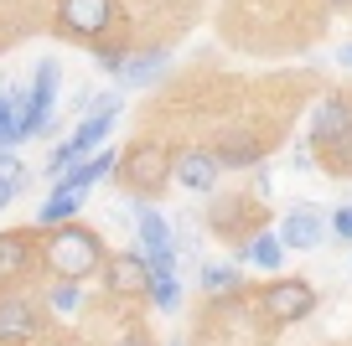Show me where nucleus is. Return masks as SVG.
<instances>
[{"label": "nucleus", "instance_id": "obj_27", "mask_svg": "<svg viewBox=\"0 0 352 346\" xmlns=\"http://www.w3.org/2000/svg\"><path fill=\"white\" fill-rule=\"evenodd\" d=\"M327 5H337V11H347V5H352V0H327Z\"/></svg>", "mask_w": 352, "mask_h": 346}, {"label": "nucleus", "instance_id": "obj_23", "mask_svg": "<svg viewBox=\"0 0 352 346\" xmlns=\"http://www.w3.org/2000/svg\"><path fill=\"white\" fill-rule=\"evenodd\" d=\"M109 346H155V341H151V336H145V331H124L120 341H109Z\"/></svg>", "mask_w": 352, "mask_h": 346}, {"label": "nucleus", "instance_id": "obj_8", "mask_svg": "<svg viewBox=\"0 0 352 346\" xmlns=\"http://www.w3.org/2000/svg\"><path fill=\"white\" fill-rule=\"evenodd\" d=\"M145 253L135 249V253H109L104 259V290L114 295V300H140L145 295Z\"/></svg>", "mask_w": 352, "mask_h": 346}, {"label": "nucleus", "instance_id": "obj_17", "mask_svg": "<svg viewBox=\"0 0 352 346\" xmlns=\"http://www.w3.org/2000/svg\"><path fill=\"white\" fill-rule=\"evenodd\" d=\"M285 238H280V233H254V238H243V259L254 264V269H280V264H285Z\"/></svg>", "mask_w": 352, "mask_h": 346}, {"label": "nucleus", "instance_id": "obj_13", "mask_svg": "<svg viewBox=\"0 0 352 346\" xmlns=\"http://www.w3.org/2000/svg\"><path fill=\"white\" fill-rule=\"evenodd\" d=\"M212 150H218L223 171H239V165H259L264 161V145L254 140L249 130H223V140L212 145Z\"/></svg>", "mask_w": 352, "mask_h": 346}, {"label": "nucleus", "instance_id": "obj_25", "mask_svg": "<svg viewBox=\"0 0 352 346\" xmlns=\"http://www.w3.org/2000/svg\"><path fill=\"white\" fill-rule=\"evenodd\" d=\"M11 202H16V186L6 181V176H0V207H11Z\"/></svg>", "mask_w": 352, "mask_h": 346}, {"label": "nucleus", "instance_id": "obj_24", "mask_svg": "<svg viewBox=\"0 0 352 346\" xmlns=\"http://www.w3.org/2000/svg\"><path fill=\"white\" fill-rule=\"evenodd\" d=\"M254 196H270V171H254Z\"/></svg>", "mask_w": 352, "mask_h": 346}, {"label": "nucleus", "instance_id": "obj_26", "mask_svg": "<svg viewBox=\"0 0 352 346\" xmlns=\"http://www.w3.org/2000/svg\"><path fill=\"white\" fill-rule=\"evenodd\" d=\"M337 62H342V67H352V42H347V47L337 52Z\"/></svg>", "mask_w": 352, "mask_h": 346}, {"label": "nucleus", "instance_id": "obj_14", "mask_svg": "<svg viewBox=\"0 0 352 346\" xmlns=\"http://www.w3.org/2000/svg\"><path fill=\"white\" fill-rule=\"evenodd\" d=\"M166 62H171L166 47H145V52H135V47H130V57H124V67H120V83L124 88H145L151 78H161Z\"/></svg>", "mask_w": 352, "mask_h": 346}, {"label": "nucleus", "instance_id": "obj_21", "mask_svg": "<svg viewBox=\"0 0 352 346\" xmlns=\"http://www.w3.org/2000/svg\"><path fill=\"white\" fill-rule=\"evenodd\" d=\"M124 57H130V42H104V47H94V62H99L104 73H114V78H120Z\"/></svg>", "mask_w": 352, "mask_h": 346}, {"label": "nucleus", "instance_id": "obj_15", "mask_svg": "<svg viewBox=\"0 0 352 346\" xmlns=\"http://www.w3.org/2000/svg\"><path fill=\"white\" fill-rule=\"evenodd\" d=\"M145 300L155 305V310H176L182 305V284H176V264H151L145 259Z\"/></svg>", "mask_w": 352, "mask_h": 346}, {"label": "nucleus", "instance_id": "obj_6", "mask_svg": "<svg viewBox=\"0 0 352 346\" xmlns=\"http://www.w3.org/2000/svg\"><path fill=\"white\" fill-rule=\"evenodd\" d=\"M42 336V310H36L32 295H0V346H32Z\"/></svg>", "mask_w": 352, "mask_h": 346}, {"label": "nucleus", "instance_id": "obj_12", "mask_svg": "<svg viewBox=\"0 0 352 346\" xmlns=\"http://www.w3.org/2000/svg\"><path fill=\"white\" fill-rule=\"evenodd\" d=\"M120 165V155L114 150H99V155H83V161H73L63 176H57V186H67V192H88V186H99L104 176Z\"/></svg>", "mask_w": 352, "mask_h": 346}, {"label": "nucleus", "instance_id": "obj_1", "mask_svg": "<svg viewBox=\"0 0 352 346\" xmlns=\"http://www.w3.org/2000/svg\"><path fill=\"white\" fill-rule=\"evenodd\" d=\"M104 259H109V249H104V238L94 233V227H83V222L47 227L42 264H47L52 279H78L83 284L88 274H104Z\"/></svg>", "mask_w": 352, "mask_h": 346}, {"label": "nucleus", "instance_id": "obj_2", "mask_svg": "<svg viewBox=\"0 0 352 346\" xmlns=\"http://www.w3.org/2000/svg\"><path fill=\"white\" fill-rule=\"evenodd\" d=\"M120 181L130 186V196H140V202H151V196H161L166 186H171V150H166L161 140H140L130 145V150L120 155Z\"/></svg>", "mask_w": 352, "mask_h": 346}, {"label": "nucleus", "instance_id": "obj_10", "mask_svg": "<svg viewBox=\"0 0 352 346\" xmlns=\"http://www.w3.org/2000/svg\"><path fill=\"white\" fill-rule=\"evenodd\" d=\"M347 130H352V98L347 93L321 98L316 114H311V145H331V140H342Z\"/></svg>", "mask_w": 352, "mask_h": 346}, {"label": "nucleus", "instance_id": "obj_18", "mask_svg": "<svg viewBox=\"0 0 352 346\" xmlns=\"http://www.w3.org/2000/svg\"><path fill=\"white\" fill-rule=\"evenodd\" d=\"M202 295L223 300V295H243V274L233 264H202Z\"/></svg>", "mask_w": 352, "mask_h": 346}, {"label": "nucleus", "instance_id": "obj_4", "mask_svg": "<svg viewBox=\"0 0 352 346\" xmlns=\"http://www.w3.org/2000/svg\"><path fill=\"white\" fill-rule=\"evenodd\" d=\"M254 305L264 310L270 325H296V321H306V315L316 310V290H311L306 279H275V284H264V290H259Z\"/></svg>", "mask_w": 352, "mask_h": 346}, {"label": "nucleus", "instance_id": "obj_22", "mask_svg": "<svg viewBox=\"0 0 352 346\" xmlns=\"http://www.w3.org/2000/svg\"><path fill=\"white\" fill-rule=\"evenodd\" d=\"M331 233H337L342 243H352V202H347V207H337V212H331Z\"/></svg>", "mask_w": 352, "mask_h": 346}, {"label": "nucleus", "instance_id": "obj_9", "mask_svg": "<svg viewBox=\"0 0 352 346\" xmlns=\"http://www.w3.org/2000/svg\"><path fill=\"white\" fill-rule=\"evenodd\" d=\"M135 238H140V253L151 264H176V233L166 227L155 207H135Z\"/></svg>", "mask_w": 352, "mask_h": 346}, {"label": "nucleus", "instance_id": "obj_11", "mask_svg": "<svg viewBox=\"0 0 352 346\" xmlns=\"http://www.w3.org/2000/svg\"><path fill=\"white\" fill-rule=\"evenodd\" d=\"M280 238H285L290 253H306V249H316V243L327 238V217H321L316 207H296V212H285V222H280Z\"/></svg>", "mask_w": 352, "mask_h": 346}, {"label": "nucleus", "instance_id": "obj_20", "mask_svg": "<svg viewBox=\"0 0 352 346\" xmlns=\"http://www.w3.org/2000/svg\"><path fill=\"white\" fill-rule=\"evenodd\" d=\"M321 150V161L331 165V176H347L352 171V130L342 135V140H331V145H316Z\"/></svg>", "mask_w": 352, "mask_h": 346}, {"label": "nucleus", "instance_id": "obj_19", "mask_svg": "<svg viewBox=\"0 0 352 346\" xmlns=\"http://www.w3.org/2000/svg\"><path fill=\"white\" fill-rule=\"evenodd\" d=\"M47 305H52L57 315H73L78 305H83V295H78V279H52V284H47Z\"/></svg>", "mask_w": 352, "mask_h": 346}, {"label": "nucleus", "instance_id": "obj_16", "mask_svg": "<svg viewBox=\"0 0 352 346\" xmlns=\"http://www.w3.org/2000/svg\"><path fill=\"white\" fill-rule=\"evenodd\" d=\"M78 207H83V192H67V186H52V196L42 202V212H36V227H63L78 217Z\"/></svg>", "mask_w": 352, "mask_h": 346}, {"label": "nucleus", "instance_id": "obj_3", "mask_svg": "<svg viewBox=\"0 0 352 346\" xmlns=\"http://www.w3.org/2000/svg\"><path fill=\"white\" fill-rule=\"evenodd\" d=\"M120 21V0H57V32L78 42H104Z\"/></svg>", "mask_w": 352, "mask_h": 346}, {"label": "nucleus", "instance_id": "obj_7", "mask_svg": "<svg viewBox=\"0 0 352 346\" xmlns=\"http://www.w3.org/2000/svg\"><path fill=\"white\" fill-rule=\"evenodd\" d=\"M36 264H42V243H36L32 227L0 233V284H21Z\"/></svg>", "mask_w": 352, "mask_h": 346}, {"label": "nucleus", "instance_id": "obj_5", "mask_svg": "<svg viewBox=\"0 0 352 346\" xmlns=\"http://www.w3.org/2000/svg\"><path fill=\"white\" fill-rule=\"evenodd\" d=\"M171 181L182 192H212L223 181V161L218 150H202V145H176L171 150Z\"/></svg>", "mask_w": 352, "mask_h": 346}]
</instances>
